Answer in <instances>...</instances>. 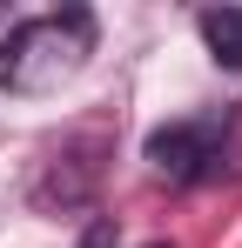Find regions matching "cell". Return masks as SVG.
I'll return each instance as SVG.
<instances>
[{
  "label": "cell",
  "mask_w": 242,
  "mask_h": 248,
  "mask_svg": "<svg viewBox=\"0 0 242 248\" xmlns=\"http://www.w3.org/2000/svg\"><path fill=\"white\" fill-rule=\"evenodd\" d=\"M94 54V14H40L20 20L7 41H0V87L7 94H54L61 81H74Z\"/></svg>",
  "instance_id": "cell-1"
},
{
  "label": "cell",
  "mask_w": 242,
  "mask_h": 248,
  "mask_svg": "<svg viewBox=\"0 0 242 248\" xmlns=\"http://www.w3.org/2000/svg\"><path fill=\"white\" fill-rule=\"evenodd\" d=\"M222 134H229V114L168 121L148 134V168L161 181H195V174H208V161H222Z\"/></svg>",
  "instance_id": "cell-2"
},
{
  "label": "cell",
  "mask_w": 242,
  "mask_h": 248,
  "mask_svg": "<svg viewBox=\"0 0 242 248\" xmlns=\"http://www.w3.org/2000/svg\"><path fill=\"white\" fill-rule=\"evenodd\" d=\"M202 41L222 67H242V7H208L202 14Z\"/></svg>",
  "instance_id": "cell-3"
},
{
  "label": "cell",
  "mask_w": 242,
  "mask_h": 248,
  "mask_svg": "<svg viewBox=\"0 0 242 248\" xmlns=\"http://www.w3.org/2000/svg\"><path fill=\"white\" fill-rule=\"evenodd\" d=\"M148 248H168V242H148Z\"/></svg>",
  "instance_id": "cell-4"
}]
</instances>
